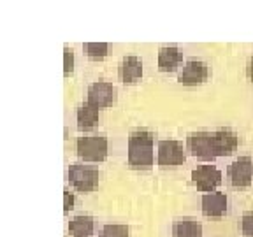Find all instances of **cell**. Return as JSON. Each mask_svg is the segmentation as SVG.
Wrapping results in <instances>:
<instances>
[{
  "label": "cell",
  "instance_id": "cell-1",
  "mask_svg": "<svg viewBox=\"0 0 253 237\" xmlns=\"http://www.w3.org/2000/svg\"><path fill=\"white\" fill-rule=\"evenodd\" d=\"M239 146V135L232 128L214 132L197 130L186 135V151L202 162H213L218 157H230Z\"/></svg>",
  "mask_w": 253,
  "mask_h": 237
},
{
  "label": "cell",
  "instance_id": "cell-2",
  "mask_svg": "<svg viewBox=\"0 0 253 237\" xmlns=\"http://www.w3.org/2000/svg\"><path fill=\"white\" fill-rule=\"evenodd\" d=\"M126 162L134 170H150L155 165V134L148 128H135L128 135Z\"/></svg>",
  "mask_w": 253,
  "mask_h": 237
},
{
  "label": "cell",
  "instance_id": "cell-3",
  "mask_svg": "<svg viewBox=\"0 0 253 237\" xmlns=\"http://www.w3.org/2000/svg\"><path fill=\"white\" fill-rule=\"evenodd\" d=\"M67 181L76 192L90 194L99 188L100 172L93 165H88L84 162H74L67 169Z\"/></svg>",
  "mask_w": 253,
  "mask_h": 237
},
{
  "label": "cell",
  "instance_id": "cell-4",
  "mask_svg": "<svg viewBox=\"0 0 253 237\" xmlns=\"http://www.w3.org/2000/svg\"><path fill=\"white\" fill-rule=\"evenodd\" d=\"M109 144L107 137L104 134H93V135H83L76 142V153L79 160L84 163H99L107 158Z\"/></svg>",
  "mask_w": 253,
  "mask_h": 237
},
{
  "label": "cell",
  "instance_id": "cell-5",
  "mask_svg": "<svg viewBox=\"0 0 253 237\" xmlns=\"http://www.w3.org/2000/svg\"><path fill=\"white\" fill-rule=\"evenodd\" d=\"M186 162V148L176 139H162L157 146V163L160 169H176Z\"/></svg>",
  "mask_w": 253,
  "mask_h": 237
},
{
  "label": "cell",
  "instance_id": "cell-6",
  "mask_svg": "<svg viewBox=\"0 0 253 237\" xmlns=\"http://www.w3.org/2000/svg\"><path fill=\"white\" fill-rule=\"evenodd\" d=\"M116 100H118V90L109 81H95L88 86L86 102L97 109H106V107L115 106Z\"/></svg>",
  "mask_w": 253,
  "mask_h": 237
},
{
  "label": "cell",
  "instance_id": "cell-7",
  "mask_svg": "<svg viewBox=\"0 0 253 237\" xmlns=\"http://www.w3.org/2000/svg\"><path fill=\"white\" fill-rule=\"evenodd\" d=\"M227 181L232 188H248L253 183V158L239 157L227 167Z\"/></svg>",
  "mask_w": 253,
  "mask_h": 237
},
{
  "label": "cell",
  "instance_id": "cell-8",
  "mask_svg": "<svg viewBox=\"0 0 253 237\" xmlns=\"http://www.w3.org/2000/svg\"><path fill=\"white\" fill-rule=\"evenodd\" d=\"M210 79V65L204 60H186L178 74V81L183 86H201Z\"/></svg>",
  "mask_w": 253,
  "mask_h": 237
},
{
  "label": "cell",
  "instance_id": "cell-9",
  "mask_svg": "<svg viewBox=\"0 0 253 237\" xmlns=\"http://www.w3.org/2000/svg\"><path fill=\"white\" fill-rule=\"evenodd\" d=\"M221 179H223L221 170L211 163H204L192 170V183L199 192H206V194L216 192V188L221 185Z\"/></svg>",
  "mask_w": 253,
  "mask_h": 237
},
{
  "label": "cell",
  "instance_id": "cell-10",
  "mask_svg": "<svg viewBox=\"0 0 253 237\" xmlns=\"http://www.w3.org/2000/svg\"><path fill=\"white\" fill-rule=\"evenodd\" d=\"M202 214L208 218H221L229 213V198L223 192L204 194L201 198Z\"/></svg>",
  "mask_w": 253,
  "mask_h": 237
},
{
  "label": "cell",
  "instance_id": "cell-11",
  "mask_svg": "<svg viewBox=\"0 0 253 237\" xmlns=\"http://www.w3.org/2000/svg\"><path fill=\"white\" fill-rule=\"evenodd\" d=\"M144 65L142 60L135 55H126L122 58L118 65V78L123 84H135L142 79Z\"/></svg>",
  "mask_w": 253,
  "mask_h": 237
},
{
  "label": "cell",
  "instance_id": "cell-12",
  "mask_svg": "<svg viewBox=\"0 0 253 237\" xmlns=\"http://www.w3.org/2000/svg\"><path fill=\"white\" fill-rule=\"evenodd\" d=\"M183 62V51L178 46H162L158 49V71L176 72Z\"/></svg>",
  "mask_w": 253,
  "mask_h": 237
},
{
  "label": "cell",
  "instance_id": "cell-13",
  "mask_svg": "<svg viewBox=\"0 0 253 237\" xmlns=\"http://www.w3.org/2000/svg\"><path fill=\"white\" fill-rule=\"evenodd\" d=\"M170 237H202V225L194 216L174 218Z\"/></svg>",
  "mask_w": 253,
  "mask_h": 237
},
{
  "label": "cell",
  "instance_id": "cell-14",
  "mask_svg": "<svg viewBox=\"0 0 253 237\" xmlns=\"http://www.w3.org/2000/svg\"><path fill=\"white\" fill-rule=\"evenodd\" d=\"M100 119V109L93 107L91 104L84 102L78 107L76 111V121H78V128L81 132H90L93 130L97 123Z\"/></svg>",
  "mask_w": 253,
  "mask_h": 237
},
{
  "label": "cell",
  "instance_id": "cell-15",
  "mask_svg": "<svg viewBox=\"0 0 253 237\" xmlns=\"http://www.w3.org/2000/svg\"><path fill=\"white\" fill-rule=\"evenodd\" d=\"M95 220L90 214H78L69 221V236L71 237H93Z\"/></svg>",
  "mask_w": 253,
  "mask_h": 237
},
{
  "label": "cell",
  "instance_id": "cell-16",
  "mask_svg": "<svg viewBox=\"0 0 253 237\" xmlns=\"http://www.w3.org/2000/svg\"><path fill=\"white\" fill-rule=\"evenodd\" d=\"M83 51L91 62H102L109 55V44L107 42H84Z\"/></svg>",
  "mask_w": 253,
  "mask_h": 237
},
{
  "label": "cell",
  "instance_id": "cell-17",
  "mask_svg": "<svg viewBox=\"0 0 253 237\" xmlns=\"http://www.w3.org/2000/svg\"><path fill=\"white\" fill-rule=\"evenodd\" d=\"M99 237H130V229L122 223H107L102 227Z\"/></svg>",
  "mask_w": 253,
  "mask_h": 237
},
{
  "label": "cell",
  "instance_id": "cell-18",
  "mask_svg": "<svg viewBox=\"0 0 253 237\" xmlns=\"http://www.w3.org/2000/svg\"><path fill=\"white\" fill-rule=\"evenodd\" d=\"M72 72H74V51L72 47L63 46V76L69 78Z\"/></svg>",
  "mask_w": 253,
  "mask_h": 237
},
{
  "label": "cell",
  "instance_id": "cell-19",
  "mask_svg": "<svg viewBox=\"0 0 253 237\" xmlns=\"http://www.w3.org/2000/svg\"><path fill=\"white\" fill-rule=\"evenodd\" d=\"M241 234L243 237H253V211H248V213L243 214Z\"/></svg>",
  "mask_w": 253,
  "mask_h": 237
},
{
  "label": "cell",
  "instance_id": "cell-20",
  "mask_svg": "<svg viewBox=\"0 0 253 237\" xmlns=\"http://www.w3.org/2000/svg\"><path fill=\"white\" fill-rule=\"evenodd\" d=\"M74 202H76L74 194H71L69 190H63V214H69L74 209Z\"/></svg>",
  "mask_w": 253,
  "mask_h": 237
},
{
  "label": "cell",
  "instance_id": "cell-21",
  "mask_svg": "<svg viewBox=\"0 0 253 237\" xmlns=\"http://www.w3.org/2000/svg\"><path fill=\"white\" fill-rule=\"evenodd\" d=\"M246 78L253 83V56L248 60V63H246Z\"/></svg>",
  "mask_w": 253,
  "mask_h": 237
}]
</instances>
